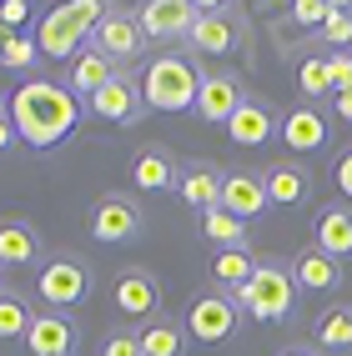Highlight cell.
<instances>
[{
    "label": "cell",
    "mask_w": 352,
    "mask_h": 356,
    "mask_svg": "<svg viewBox=\"0 0 352 356\" xmlns=\"http://www.w3.org/2000/svg\"><path fill=\"white\" fill-rule=\"evenodd\" d=\"M15 140V121H10V111H0V151H6Z\"/></svg>",
    "instance_id": "obj_39"
},
{
    "label": "cell",
    "mask_w": 352,
    "mask_h": 356,
    "mask_svg": "<svg viewBox=\"0 0 352 356\" xmlns=\"http://www.w3.org/2000/svg\"><path fill=\"white\" fill-rule=\"evenodd\" d=\"M101 356H146V351H141V337H136V331H116V337H106Z\"/></svg>",
    "instance_id": "obj_35"
},
{
    "label": "cell",
    "mask_w": 352,
    "mask_h": 356,
    "mask_svg": "<svg viewBox=\"0 0 352 356\" xmlns=\"http://www.w3.org/2000/svg\"><path fill=\"white\" fill-rule=\"evenodd\" d=\"M201 10L206 6H192V0H146V6H136V20L146 40H171V35H192Z\"/></svg>",
    "instance_id": "obj_9"
},
{
    "label": "cell",
    "mask_w": 352,
    "mask_h": 356,
    "mask_svg": "<svg viewBox=\"0 0 352 356\" xmlns=\"http://www.w3.org/2000/svg\"><path fill=\"white\" fill-rule=\"evenodd\" d=\"M272 201H267V186H262V171H227L222 181V211H231L237 221H252L262 216Z\"/></svg>",
    "instance_id": "obj_13"
},
{
    "label": "cell",
    "mask_w": 352,
    "mask_h": 356,
    "mask_svg": "<svg viewBox=\"0 0 352 356\" xmlns=\"http://www.w3.org/2000/svg\"><path fill=\"white\" fill-rule=\"evenodd\" d=\"M292 276H297V291H337L342 286V261L327 256L322 246H307L292 256Z\"/></svg>",
    "instance_id": "obj_17"
},
{
    "label": "cell",
    "mask_w": 352,
    "mask_h": 356,
    "mask_svg": "<svg viewBox=\"0 0 352 356\" xmlns=\"http://www.w3.org/2000/svg\"><path fill=\"white\" fill-rule=\"evenodd\" d=\"M40 301L51 306V312H66V306H81L91 296V266L81 256H51L40 266Z\"/></svg>",
    "instance_id": "obj_5"
},
{
    "label": "cell",
    "mask_w": 352,
    "mask_h": 356,
    "mask_svg": "<svg viewBox=\"0 0 352 356\" xmlns=\"http://www.w3.org/2000/svg\"><path fill=\"white\" fill-rule=\"evenodd\" d=\"M91 51L111 56L116 65H131L141 51H146V31H141L136 10H106V20L96 26V35H91Z\"/></svg>",
    "instance_id": "obj_8"
},
{
    "label": "cell",
    "mask_w": 352,
    "mask_h": 356,
    "mask_svg": "<svg viewBox=\"0 0 352 356\" xmlns=\"http://www.w3.org/2000/svg\"><path fill=\"white\" fill-rule=\"evenodd\" d=\"M237 296L231 291H201L192 306H186V331L201 341V346H217V341H227L231 331H237Z\"/></svg>",
    "instance_id": "obj_6"
},
{
    "label": "cell",
    "mask_w": 352,
    "mask_h": 356,
    "mask_svg": "<svg viewBox=\"0 0 352 356\" xmlns=\"http://www.w3.org/2000/svg\"><path fill=\"white\" fill-rule=\"evenodd\" d=\"M247 106V96H242V81L231 76V70H211V76L201 81V96H197V115L206 126H227L231 115H237Z\"/></svg>",
    "instance_id": "obj_10"
},
{
    "label": "cell",
    "mask_w": 352,
    "mask_h": 356,
    "mask_svg": "<svg viewBox=\"0 0 352 356\" xmlns=\"http://www.w3.org/2000/svg\"><path fill=\"white\" fill-rule=\"evenodd\" d=\"M242 40H247V26L231 10H217V6H206L201 20L192 26V45L201 56H227V51H237Z\"/></svg>",
    "instance_id": "obj_11"
},
{
    "label": "cell",
    "mask_w": 352,
    "mask_h": 356,
    "mask_svg": "<svg viewBox=\"0 0 352 356\" xmlns=\"http://www.w3.org/2000/svg\"><path fill=\"white\" fill-rule=\"evenodd\" d=\"M36 251H40V236L31 231V221L20 216L0 221V266H26V261H36Z\"/></svg>",
    "instance_id": "obj_25"
},
{
    "label": "cell",
    "mask_w": 352,
    "mask_h": 356,
    "mask_svg": "<svg viewBox=\"0 0 352 356\" xmlns=\"http://www.w3.org/2000/svg\"><path fill=\"white\" fill-rule=\"evenodd\" d=\"M312 337L322 341V351H352V306H332V312H322Z\"/></svg>",
    "instance_id": "obj_28"
},
{
    "label": "cell",
    "mask_w": 352,
    "mask_h": 356,
    "mask_svg": "<svg viewBox=\"0 0 352 356\" xmlns=\"http://www.w3.org/2000/svg\"><path fill=\"white\" fill-rule=\"evenodd\" d=\"M36 56H40V45L31 35H6L0 40V65H10V70H26Z\"/></svg>",
    "instance_id": "obj_31"
},
{
    "label": "cell",
    "mask_w": 352,
    "mask_h": 356,
    "mask_svg": "<svg viewBox=\"0 0 352 356\" xmlns=\"http://www.w3.org/2000/svg\"><path fill=\"white\" fill-rule=\"evenodd\" d=\"M136 337H141V351H146V356H181V346H186V321L161 316V321H146Z\"/></svg>",
    "instance_id": "obj_26"
},
{
    "label": "cell",
    "mask_w": 352,
    "mask_h": 356,
    "mask_svg": "<svg viewBox=\"0 0 352 356\" xmlns=\"http://www.w3.org/2000/svg\"><path fill=\"white\" fill-rule=\"evenodd\" d=\"M317 246L327 251V256H352V211L347 206H322L317 211Z\"/></svg>",
    "instance_id": "obj_22"
},
{
    "label": "cell",
    "mask_w": 352,
    "mask_h": 356,
    "mask_svg": "<svg viewBox=\"0 0 352 356\" xmlns=\"http://www.w3.org/2000/svg\"><path fill=\"white\" fill-rule=\"evenodd\" d=\"M272 131H277L272 111H267L262 101H252V96H247V106L227 121V136L237 140V146H262V140H272Z\"/></svg>",
    "instance_id": "obj_24"
},
{
    "label": "cell",
    "mask_w": 352,
    "mask_h": 356,
    "mask_svg": "<svg viewBox=\"0 0 352 356\" xmlns=\"http://www.w3.org/2000/svg\"><path fill=\"white\" fill-rule=\"evenodd\" d=\"M332 181H337V191H342V196L352 201V146H347V151L337 156V165H332Z\"/></svg>",
    "instance_id": "obj_37"
},
{
    "label": "cell",
    "mask_w": 352,
    "mask_h": 356,
    "mask_svg": "<svg viewBox=\"0 0 352 356\" xmlns=\"http://www.w3.org/2000/svg\"><path fill=\"white\" fill-rule=\"evenodd\" d=\"M31 20V0H0V35H20Z\"/></svg>",
    "instance_id": "obj_34"
},
{
    "label": "cell",
    "mask_w": 352,
    "mask_h": 356,
    "mask_svg": "<svg viewBox=\"0 0 352 356\" xmlns=\"http://www.w3.org/2000/svg\"><path fill=\"white\" fill-rule=\"evenodd\" d=\"M10 121H15V136L31 140L36 151H51L76 131L81 121V96L61 81H26L10 96Z\"/></svg>",
    "instance_id": "obj_1"
},
{
    "label": "cell",
    "mask_w": 352,
    "mask_h": 356,
    "mask_svg": "<svg viewBox=\"0 0 352 356\" xmlns=\"http://www.w3.org/2000/svg\"><path fill=\"white\" fill-rule=\"evenodd\" d=\"M131 236H141V206L131 196H121V191L96 196V206H91V241L121 246V241H131Z\"/></svg>",
    "instance_id": "obj_7"
},
{
    "label": "cell",
    "mask_w": 352,
    "mask_h": 356,
    "mask_svg": "<svg viewBox=\"0 0 352 356\" xmlns=\"http://www.w3.org/2000/svg\"><path fill=\"white\" fill-rule=\"evenodd\" d=\"M332 0H297V6H292V20H297V26H327V20H332Z\"/></svg>",
    "instance_id": "obj_32"
},
{
    "label": "cell",
    "mask_w": 352,
    "mask_h": 356,
    "mask_svg": "<svg viewBox=\"0 0 352 356\" xmlns=\"http://www.w3.org/2000/svg\"><path fill=\"white\" fill-rule=\"evenodd\" d=\"M252 276H257V256H252L247 246H231V251H217V256H211V281H217V291H231V296H237Z\"/></svg>",
    "instance_id": "obj_23"
},
{
    "label": "cell",
    "mask_w": 352,
    "mask_h": 356,
    "mask_svg": "<svg viewBox=\"0 0 352 356\" xmlns=\"http://www.w3.org/2000/svg\"><path fill=\"white\" fill-rule=\"evenodd\" d=\"M26 346L31 356H70V346H76V326H70L61 312H40L26 331Z\"/></svg>",
    "instance_id": "obj_18"
},
{
    "label": "cell",
    "mask_w": 352,
    "mask_h": 356,
    "mask_svg": "<svg viewBox=\"0 0 352 356\" xmlns=\"http://www.w3.org/2000/svg\"><path fill=\"white\" fill-rule=\"evenodd\" d=\"M332 111H337V121H347V126H352V86L332 96Z\"/></svg>",
    "instance_id": "obj_38"
},
{
    "label": "cell",
    "mask_w": 352,
    "mask_h": 356,
    "mask_svg": "<svg viewBox=\"0 0 352 356\" xmlns=\"http://www.w3.org/2000/svg\"><path fill=\"white\" fill-rule=\"evenodd\" d=\"M116 76H121V65H116L111 56H101V51H81L76 60H70V90L76 96H96V90H106Z\"/></svg>",
    "instance_id": "obj_21"
},
{
    "label": "cell",
    "mask_w": 352,
    "mask_h": 356,
    "mask_svg": "<svg viewBox=\"0 0 352 356\" xmlns=\"http://www.w3.org/2000/svg\"><path fill=\"white\" fill-rule=\"evenodd\" d=\"M116 312H121V316H141V321L156 312V281L141 271V266H131V271L116 276Z\"/></svg>",
    "instance_id": "obj_20"
},
{
    "label": "cell",
    "mask_w": 352,
    "mask_h": 356,
    "mask_svg": "<svg viewBox=\"0 0 352 356\" xmlns=\"http://www.w3.org/2000/svg\"><path fill=\"white\" fill-rule=\"evenodd\" d=\"M131 181L141 191H167V186H181L176 181V156L161 151V146H141L131 156Z\"/></svg>",
    "instance_id": "obj_19"
},
{
    "label": "cell",
    "mask_w": 352,
    "mask_h": 356,
    "mask_svg": "<svg viewBox=\"0 0 352 356\" xmlns=\"http://www.w3.org/2000/svg\"><path fill=\"white\" fill-rule=\"evenodd\" d=\"M297 90L307 96V106H312V101H322V96H337L332 70H327V51H322V56H302V60H297Z\"/></svg>",
    "instance_id": "obj_27"
},
{
    "label": "cell",
    "mask_w": 352,
    "mask_h": 356,
    "mask_svg": "<svg viewBox=\"0 0 352 356\" xmlns=\"http://www.w3.org/2000/svg\"><path fill=\"white\" fill-rule=\"evenodd\" d=\"M322 40L332 45V51H342V45H352V10L347 6H337L332 10V20L322 26Z\"/></svg>",
    "instance_id": "obj_33"
},
{
    "label": "cell",
    "mask_w": 352,
    "mask_h": 356,
    "mask_svg": "<svg viewBox=\"0 0 352 356\" xmlns=\"http://www.w3.org/2000/svg\"><path fill=\"white\" fill-rule=\"evenodd\" d=\"M282 140L297 151V156H312V151H322L327 146V115L317 111V106H292L287 115H282Z\"/></svg>",
    "instance_id": "obj_15"
},
{
    "label": "cell",
    "mask_w": 352,
    "mask_h": 356,
    "mask_svg": "<svg viewBox=\"0 0 352 356\" xmlns=\"http://www.w3.org/2000/svg\"><path fill=\"white\" fill-rule=\"evenodd\" d=\"M111 6H101V0H70V6H56L51 15L40 20V56H51V60H76L81 56V40L86 35H96V26L106 20Z\"/></svg>",
    "instance_id": "obj_3"
},
{
    "label": "cell",
    "mask_w": 352,
    "mask_h": 356,
    "mask_svg": "<svg viewBox=\"0 0 352 356\" xmlns=\"http://www.w3.org/2000/svg\"><path fill=\"white\" fill-rule=\"evenodd\" d=\"M327 70H332V86L347 90L352 86V51H327Z\"/></svg>",
    "instance_id": "obj_36"
},
{
    "label": "cell",
    "mask_w": 352,
    "mask_h": 356,
    "mask_svg": "<svg viewBox=\"0 0 352 356\" xmlns=\"http://www.w3.org/2000/svg\"><path fill=\"white\" fill-rule=\"evenodd\" d=\"M0 40H6V35H0Z\"/></svg>",
    "instance_id": "obj_41"
},
{
    "label": "cell",
    "mask_w": 352,
    "mask_h": 356,
    "mask_svg": "<svg viewBox=\"0 0 352 356\" xmlns=\"http://www.w3.org/2000/svg\"><path fill=\"white\" fill-rule=\"evenodd\" d=\"M201 231L211 236V241H217L222 251H231V246H247V221H237V216H231V211H206V216H201Z\"/></svg>",
    "instance_id": "obj_29"
},
{
    "label": "cell",
    "mask_w": 352,
    "mask_h": 356,
    "mask_svg": "<svg viewBox=\"0 0 352 356\" xmlns=\"http://www.w3.org/2000/svg\"><path fill=\"white\" fill-rule=\"evenodd\" d=\"M222 181H227L222 165L197 161V165H186V171H181V186H176V191H181V201L192 206V211H201V216H206V211L222 206Z\"/></svg>",
    "instance_id": "obj_16"
},
{
    "label": "cell",
    "mask_w": 352,
    "mask_h": 356,
    "mask_svg": "<svg viewBox=\"0 0 352 356\" xmlns=\"http://www.w3.org/2000/svg\"><path fill=\"white\" fill-rule=\"evenodd\" d=\"M141 106H146V96H141V81H126V76H116L106 90H96V96L86 101V111L101 115V121H111V126H131L136 115H141Z\"/></svg>",
    "instance_id": "obj_12"
},
{
    "label": "cell",
    "mask_w": 352,
    "mask_h": 356,
    "mask_svg": "<svg viewBox=\"0 0 352 356\" xmlns=\"http://www.w3.org/2000/svg\"><path fill=\"white\" fill-rule=\"evenodd\" d=\"M292 301H297V276H292V266H282V261H257V276L237 291V306L252 321L292 316Z\"/></svg>",
    "instance_id": "obj_4"
},
{
    "label": "cell",
    "mask_w": 352,
    "mask_h": 356,
    "mask_svg": "<svg viewBox=\"0 0 352 356\" xmlns=\"http://www.w3.org/2000/svg\"><path fill=\"white\" fill-rule=\"evenodd\" d=\"M282 356H317V351H307V346H292V351H282Z\"/></svg>",
    "instance_id": "obj_40"
},
{
    "label": "cell",
    "mask_w": 352,
    "mask_h": 356,
    "mask_svg": "<svg viewBox=\"0 0 352 356\" xmlns=\"http://www.w3.org/2000/svg\"><path fill=\"white\" fill-rule=\"evenodd\" d=\"M201 70L192 56H156L146 70H141V96H146L151 111H197L201 96Z\"/></svg>",
    "instance_id": "obj_2"
},
{
    "label": "cell",
    "mask_w": 352,
    "mask_h": 356,
    "mask_svg": "<svg viewBox=\"0 0 352 356\" xmlns=\"http://www.w3.org/2000/svg\"><path fill=\"white\" fill-rule=\"evenodd\" d=\"M262 186H267V201L277 206H302L312 196V171L302 161H272L262 171Z\"/></svg>",
    "instance_id": "obj_14"
},
{
    "label": "cell",
    "mask_w": 352,
    "mask_h": 356,
    "mask_svg": "<svg viewBox=\"0 0 352 356\" xmlns=\"http://www.w3.org/2000/svg\"><path fill=\"white\" fill-rule=\"evenodd\" d=\"M31 312H26V301L10 296V291H0V341H10V337H26L31 331Z\"/></svg>",
    "instance_id": "obj_30"
}]
</instances>
